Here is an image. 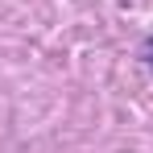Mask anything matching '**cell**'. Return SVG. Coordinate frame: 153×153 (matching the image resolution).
<instances>
[{
  "label": "cell",
  "mask_w": 153,
  "mask_h": 153,
  "mask_svg": "<svg viewBox=\"0 0 153 153\" xmlns=\"http://www.w3.org/2000/svg\"><path fill=\"white\" fill-rule=\"evenodd\" d=\"M149 66H153V42H149Z\"/></svg>",
  "instance_id": "6da1fadb"
}]
</instances>
